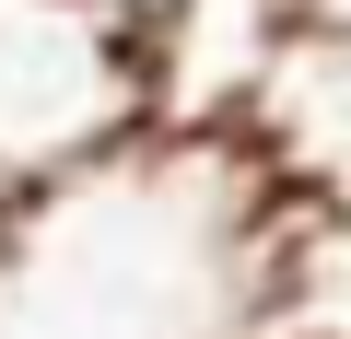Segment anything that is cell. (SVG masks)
<instances>
[{"mask_svg":"<svg viewBox=\"0 0 351 339\" xmlns=\"http://www.w3.org/2000/svg\"><path fill=\"white\" fill-rule=\"evenodd\" d=\"M246 129L269 140V164H281L293 188L351 199V36H293Z\"/></svg>","mask_w":351,"mask_h":339,"instance_id":"3957f363","label":"cell"},{"mask_svg":"<svg viewBox=\"0 0 351 339\" xmlns=\"http://www.w3.org/2000/svg\"><path fill=\"white\" fill-rule=\"evenodd\" d=\"M0 223H12V211H0Z\"/></svg>","mask_w":351,"mask_h":339,"instance_id":"52a82bcc","label":"cell"},{"mask_svg":"<svg viewBox=\"0 0 351 339\" xmlns=\"http://www.w3.org/2000/svg\"><path fill=\"white\" fill-rule=\"evenodd\" d=\"M94 12H106V24H117V36H152V24H164V12H176V0H94Z\"/></svg>","mask_w":351,"mask_h":339,"instance_id":"5b68a950","label":"cell"},{"mask_svg":"<svg viewBox=\"0 0 351 339\" xmlns=\"http://www.w3.org/2000/svg\"><path fill=\"white\" fill-rule=\"evenodd\" d=\"M293 36H304L293 0H176V12L141 36L152 129H246Z\"/></svg>","mask_w":351,"mask_h":339,"instance_id":"7a4b0ae2","label":"cell"},{"mask_svg":"<svg viewBox=\"0 0 351 339\" xmlns=\"http://www.w3.org/2000/svg\"><path fill=\"white\" fill-rule=\"evenodd\" d=\"M304 12V36H351V0H293Z\"/></svg>","mask_w":351,"mask_h":339,"instance_id":"8992f818","label":"cell"},{"mask_svg":"<svg viewBox=\"0 0 351 339\" xmlns=\"http://www.w3.org/2000/svg\"><path fill=\"white\" fill-rule=\"evenodd\" d=\"M293 304H304L316 339H351V199L316 223V246H304V269H293Z\"/></svg>","mask_w":351,"mask_h":339,"instance_id":"277c9868","label":"cell"},{"mask_svg":"<svg viewBox=\"0 0 351 339\" xmlns=\"http://www.w3.org/2000/svg\"><path fill=\"white\" fill-rule=\"evenodd\" d=\"M152 129L141 36H117L94 0H0V211L59 188Z\"/></svg>","mask_w":351,"mask_h":339,"instance_id":"6da1fadb","label":"cell"}]
</instances>
